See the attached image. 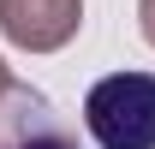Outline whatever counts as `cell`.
Segmentation results:
<instances>
[{"instance_id": "1", "label": "cell", "mask_w": 155, "mask_h": 149, "mask_svg": "<svg viewBox=\"0 0 155 149\" xmlns=\"http://www.w3.org/2000/svg\"><path fill=\"white\" fill-rule=\"evenodd\" d=\"M84 125L101 149H155V72H114L84 95Z\"/></svg>"}, {"instance_id": "2", "label": "cell", "mask_w": 155, "mask_h": 149, "mask_svg": "<svg viewBox=\"0 0 155 149\" xmlns=\"http://www.w3.org/2000/svg\"><path fill=\"white\" fill-rule=\"evenodd\" d=\"M6 149H78V143L66 137V125L48 113V101H42V95H18V113H12Z\"/></svg>"}]
</instances>
